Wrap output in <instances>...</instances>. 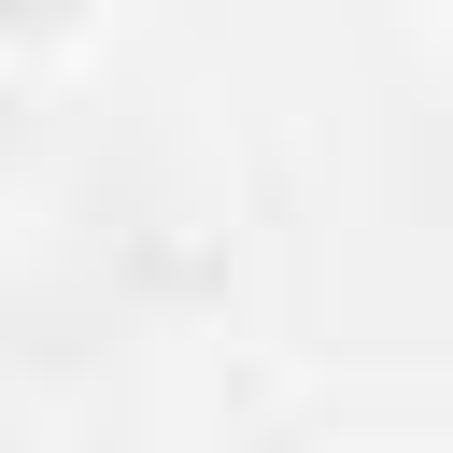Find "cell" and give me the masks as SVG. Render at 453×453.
<instances>
[{
    "instance_id": "6da1fadb",
    "label": "cell",
    "mask_w": 453,
    "mask_h": 453,
    "mask_svg": "<svg viewBox=\"0 0 453 453\" xmlns=\"http://www.w3.org/2000/svg\"><path fill=\"white\" fill-rule=\"evenodd\" d=\"M0 28H14V42H71V28H85V0H0Z\"/></svg>"
}]
</instances>
